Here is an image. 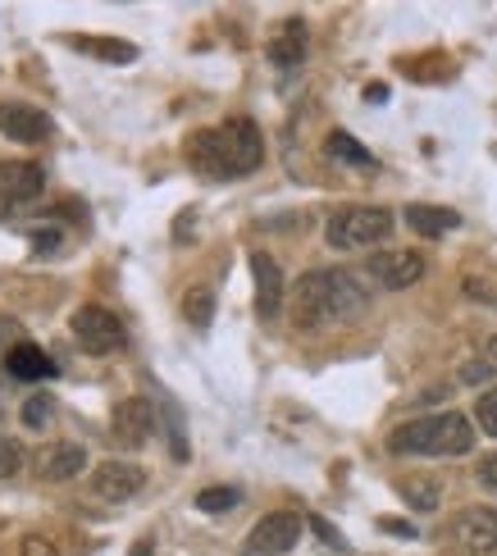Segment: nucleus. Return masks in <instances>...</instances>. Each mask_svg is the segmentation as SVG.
<instances>
[{"label": "nucleus", "instance_id": "nucleus-1", "mask_svg": "<svg viewBox=\"0 0 497 556\" xmlns=\"http://www.w3.org/2000/svg\"><path fill=\"white\" fill-rule=\"evenodd\" d=\"M183 155L201 178H247L260 169L265 160V137H260L256 119H228L220 128H197L192 137L183 142Z\"/></svg>", "mask_w": 497, "mask_h": 556}, {"label": "nucleus", "instance_id": "nucleus-2", "mask_svg": "<svg viewBox=\"0 0 497 556\" xmlns=\"http://www.w3.org/2000/svg\"><path fill=\"white\" fill-rule=\"evenodd\" d=\"M370 311V288L351 269H311L293 288L297 329H334V324L361 319Z\"/></svg>", "mask_w": 497, "mask_h": 556}, {"label": "nucleus", "instance_id": "nucleus-3", "mask_svg": "<svg viewBox=\"0 0 497 556\" xmlns=\"http://www.w3.org/2000/svg\"><path fill=\"white\" fill-rule=\"evenodd\" d=\"M475 447V425L461 410H438V415H420L407 420L401 429L388 433V452L393 456H465Z\"/></svg>", "mask_w": 497, "mask_h": 556}, {"label": "nucleus", "instance_id": "nucleus-4", "mask_svg": "<svg viewBox=\"0 0 497 556\" xmlns=\"http://www.w3.org/2000/svg\"><path fill=\"white\" fill-rule=\"evenodd\" d=\"M393 233V211L384 205H347L324 224V242L334 251H370Z\"/></svg>", "mask_w": 497, "mask_h": 556}, {"label": "nucleus", "instance_id": "nucleus-5", "mask_svg": "<svg viewBox=\"0 0 497 556\" xmlns=\"http://www.w3.org/2000/svg\"><path fill=\"white\" fill-rule=\"evenodd\" d=\"M69 333L78 338V346L87 356H114V352H124L128 346V329H124V319L97 306V301H87V306H78L74 315H69Z\"/></svg>", "mask_w": 497, "mask_h": 556}, {"label": "nucleus", "instance_id": "nucleus-6", "mask_svg": "<svg viewBox=\"0 0 497 556\" xmlns=\"http://www.w3.org/2000/svg\"><path fill=\"white\" fill-rule=\"evenodd\" d=\"M41 192H46L41 165H33V160H5V165H0V211H5V219L37 205Z\"/></svg>", "mask_w": 497, "mask_h": 556}, {"label": "nucleus", "instance_id": "nucleus-7", "mask_svg": "<svg viewBox=\"0 0 497 556\" xmlns=\"http://www.w3.org/2000/svg\"><path fill=\"white\" fill-rule=\"evenodd\" d=\"M301 529H306V520L297 511H270V516H260L256 529L247 534V543H243V556H288L301 543Z\"/></svg>", "mask_w": 497, "mask_h": 556}, {"label": "nucleus", "instance_id": "nucleus-8", "mask_svg": "<svg viewBox=\"0 0 497 556\" xmlns=\"http://www.w3.org/2000/svg\"><path fill=\"white\" fill-rule=\"evenodd\" d=\"M424 269H430V261L420 256V251H407V247H397V251H374V256L365 261V274H370V283L378 288H388V292H401V288H415Z\"/></svg>", "mask_w": 497, "mask_h": 556}, {"label": "nucleus", "instance_id": "nucleus-9", "mask_svg": "<svg viewBox=\"0 0 497 556\" xmlns=\"http://www.w3.org/2000/svg\"><path fill=\"white\" fill-rule=\"evenodd\" d=\"M141 489H147V470L133 466V460L110 456L91 470V493H97L101 502H133Z\"/></svg>", "mask_w": 497, "mask_h": 556}, {"label": "nucleus", "instance_id": "nucleus-10", "mask_svg": "<svg viewBox=\"0 0 497 556\" xmlns=\"http://www.w3.org/2000/svg\"><path fill=\"white\" fill-rule=\"evenodd\" d=\"M156 429H160V415H156V406L147 397H124L120 406H114L110 433H114V443H120L124 452H137Z\"/></svg>", "mask_w": 497, "mask_h": 556}, {"label": "nucleus", "instance_id": "nucleus-11", "mask_svg": "<svg viewBox=\"0 0 497 556\" xmlns=\"http://www.w3.org/2000/svg\"><path fill=\"white\" fill-rule=\"evenodd\" d=\"M251 278H256V315L274 324L283 311V296H288V283H283V269L270 251H251Z\"/></svg>", "mask_w": 497, "mask_h": 556}, {"label": "nucleus", "instance_id": "nucleus-12", "mask_svg": "<svg viewBox=\"0 0 497 556\" xmlns=\"http://www.w3.org/2000/svg\"><path fill=\"white\" fill-rule=\"evenodd\" d=\"M0 132L10 142H23V147H37L51 137V119L37 110V105H23V101H0Z\"/></svg>", "mask_w": 497, "mask_h": 556}, {"label": "nucleus", "instance_id": "nucleus-13", "mask_svg": "<svg viewBox=\"0 0 497 556\" xmlns=\"http://www.w3.org/2000/svg\"><path fill=\"white\" fill-rule=\"evenodd\" d=\"M452 529L465 552H475V556L497 552V506H465Z\"/></svg>", "mask_w": 497, "mask_h": 556}, {"label": "nucleus", "instance_id": "nucleus-14", "mask_svg": "<svg viewBox=\"0 0 497 556\" xmlns=\"http://www.w3.org/2000/svg\"><path fill=\"white\" fill-rule=\"evenodd\" d=\"M83 470H87V447L83 443H51V447H41V456H37V475L51 479V483L78 479Z\"/></svg>", "mask_w": 497, "mask_h": 556}, {"label": "nucleus", "instance_id": "nucleus-15", "mask_svg": "<svg viewBox=\"0 0 497 556\" xmlns=\"http://www.w3.org/2000/svg\"><path fill=\"white\" fill-rule=\"evenodd\" d=\"M5 375H10V379H23V383H41V379H55L60 369H55V361L46 356L37 342L18 338L14 352H10V361H5Z\"/></svg>", "mask_w": 497, "mask_h": 556}, {"label": "nucleus", "instance_id": "nucleus-16", "mask_svg": "<svg viewBox=\"0 0 497 556\" xmlns=\"http://www.w3.org/2000/svg\"><path fill=\"white\" fill-rule=\"evenodd\" d=\"M407 228L415 238H443V233H452V228L461 224V215L457 211H447V205H424V201H415V205H407Z\"/></svg>", "mask_w": 497, "mask_h": 556}, {"label": "nucleus", "instance_id": "nucleus-17", "mask_svg": "<svg viewBox=\"0 0 497 556\" xmlns=\"http://www.w3.org/2000/svg\"><path fill=\"white\" fill-rule=\"evenodd\" d=\"M270 60L278 68H293V64L306 60V23L301 18H283V28L270 41Z\"/></svg>", "mask_w": 497, "mask_h": 556}, {"label": "nucleus", "instance_id": "nucleus-18", "mask_svg": "<svg viewBox=\"0 0 497 556\" xmlns=\"http://www.w3.org/2000/svg\"><path fill=\"white\" fill-rule=\"evenodd\" d=\"M151 392H156V402H160V429L170 433V452H174V460H187V429H183V410H178V402H174L164 388H151Z\"/></svg>", "mask_w": 497, "mask_h": 556}, {"label": "nucleus", "instance_id": "nucleus-19", "mask_svg": "<svg viewBox=\"0 0 497 556\" xmlns=\"http://www.w3.org/2000/svg\"><path fill=\"white\" fill-rule=\"evenodd\" d=\"M78 51H91L105 64H133L137 60V46L133 41H114V37H69Z\"/></svg>", "mask_w": 497, "mask_h": 556}, {"label": "nucleus", "instance_id": "nucleus-20", "mask_svg": "<svg viewBox=\"0 0 497 556\" xmlns=\"http://www.w3.org/2000/svg\"><path fill=\"white\" fill-rule=\"evenodd\" d=\"M324 151L328 155H334V160H343V165H357V169H374V155L357 142V137H351V132H328V142H324Z\"/></svg>", "mask_w": 497, "mask_h": 556}, {"label": "nucleus", "instance_id": "nucleus-21", "mask_svg": "<svg viewBox=\"0 0 497 556\" xmlns=\"http://www.w3.org/2000/svg\"><path fill=\"white\" fill-rule=\"evenodd\" d=\"M397 489H401V497L415 506V511H438V502H443V483L438 479H424V475L401 479Z\"/></svg>", "mask_w": 497, "mask_h": 556}, {"label": "nucleus", "instance_id": "nucleus-22", "mask_svg": "<svg viewBox=\"0 0 497 556\" xmlns=\"http://www.w3.org/2000/svg\"><path fill=\"white\" fill-rule=\"evenodd\" d=\"M183 319L192 324V329H210V319H215V292L210 288H192L183 296Z\"/></svg>", "mask_w": 497, "mask_h": 556}, {"label": "nucleus", "instance_id": "nucleus-23", "mask_svg": "<svg viewBox=\"0 0 497 556\" xmlns=\"http://www.w3.org/2000/svg\"><path fill=\"white\" fill-rule=\"evenodd\" d=\"M18 420H23V429H46L55 420V397L51 392H33V397L18 406Z\"/></svg>", "mask_w": 497, "mask_h": 556}, {"label": "nucleus", "instance_id": "nucleus-24", "mask_svg": "<svg viewBox=\"0 0 497 556\" xmlns=\"http://www.w3.org/2000/svg\"><path fill=\"white\" fill-rule=\"evenodd\" d=\"M238 502H243L238 489H228V483H215V489L197 493V511H206V516H224V511H233Z\"/></svg>", "mask_w": 497, "mask_h": 556}, {"label": "nucleus", "instance_id": "nucleus-25", "mask_svg": "<svg viewBox=\"0 0 497 556\" xmlns=\"http://www.w3.org/2000/svg\"><path fill=\"white\" fill-rule=\"evenodd\" d=\"M475 420H480V429H484L488 438H497V388L480 392V402H475Z\"/></svg>", "mask_w": 497, "mask_h": 556}, {"label": "nucleus", "instance_id": "nucleus-26", "mask_svg": "<svg viewBox=\"0 0 497 556\" xmlns=\"http://www.w3.org/2000/svg\"><path fill=\"white\" fill-rule=\"evenodd\" d=\"M23 470V447L14 438H0V479H14Z\"/></svg>", "mask_w": 497, "mask_h": 556}, {"label": "nucleus", "instance_id": "nucleus-27", "mask_svg": "<svg viewBox=\"0 0 497 556\" xmlns=\"http://www.w3.org/2000/svg\"><path fill=\"white\" fill-rule=\"evenodd\" d=\"M18 556H60V547L51 539H41V534H28L18 543Z\"/></svg>", "mask_w": 497, "mask_h": 556}, {"label": "nucleus", "instance_id": "nucleus-28", "mask_svg": "<svg viewBox=\"0 0 497 556\" xmlns=\"http://www.w3.org/2000/svg\"><path fill=\"white\" fill-rule=\"evenodd\" d=\"M33 251H46V256H51V251H60V228H33Z\"/></svg>", "mask_w": 497, "mask_h": 556}, {"label": "nucleus", "instance_id": "nucleus-29", "mask_svg": "<svg viewBox=\"0 0 497 556\" xmlns=\"http://www.w3.org/2000/svg\"><path fill=\"white\" fill-rule=\"evenodd\" d=\"M475 479H480V489H488V493H497V452L480 460V466H475Z\"/></svg>", "mask_w": 497, "mask_h": 556}, {"label": "nucleus", "instance_id": "nucleus-30", "mask_svg": "<svg viewBox=\"0 0 497 556\" xmlns=\"http://www.w3.org/2000/svg\"><path fill=\"white\" fill-rule=\"evenodd\" d=\"M378 529H384V534H393V539H415V534H420L415 525L397 520V516H378Z\"/></svg>", "mask_w": 497, "mask_h": 556}, {"label": "nucleus", "instance_id": "nucleus-31", "mask_svg": "<svg viewBox=\"0 0 497 556\" xmlns=\"http://www.w3.org/2000/svg\"><path fill=\"white\" fill-rule=\"evenodd\" d=\"M5 338H18V324L14 319H0V375H5V361L14 352V346H5Z\"/></svg>", "mask_w": 497, "mask_h": 556}, {"label": "nucleus", "instance_id": "nucleus-32", "mask_svg": "<svg viewBox=\"0 0 497 556\" xmlns=\"http://www.w3.org/2000/svg\"><path fill=\"white\" fill-rule=\"evenodd\" d=\"M465 292H470V296H480V301H497V288L484 283L480 274H470V278H465Z\"/></svg>", "mask_w": 497, "mask_h": 556}, {"label": "nucleus", "instance_id": "nucleus-33", "mask_svg": "<svg viewBox=\"0 0 497 556\" xmlns=\"http://www.w3.org/2000/svg\"><path fill=\"white\" fill-rule=\"evenodd\" d=\"M311 529H315V534L324 539V543H334V547H347L338 534H334V529H328V520H320V516H311Z\"/></svg>", "mask_w": 497, "mask_h": 556}, {"label": "nucleus", "instance_id": "nucleus-34", "mask_svg": "<svg viewBox=\"0 0 497 556\" xmlns=\"http://www.w3.org/2000/svg\"><path fill=\"white\" fill-rule=\"evenodd\" d=\"M365 101H388V87H384V83H374V87H365Z\"/></svg>", "mask_w": 497, "mask_h": 556}, {"label": "nucleus", "instance_id": "nucleus-35", "mask_svg": "<svg viewBox=\"0 0 497 556\" xmlns=\"http://www.w3.org/2000/svg\"><path fill=\"white\" fill-rule=\"evenodd\" d=\"M484 361L497 369V333H493V338H488V346H484Z\"/></svg>", "mask_w": 497, "mask_h": 556}, {"label": "nucleus", "instance_id": "nucleus-36", "mask_svg": "<svg viewBox=\"0 0 497 556\" xmlns=\"http://www.w3.org/2000/svg\"><path fill=\"white\" fill-rule=\"evenodd\" d=\"M151 552H156V543H151V539H141V543L128 552V556H151Z\"/></svg>", "mask_w": 497, "mask_h": 556}, {"label": "nucleus", "instance_id": "nucleus-37", "mask_svg": "<svg viewBox=\"0 0 497 556\" xmlns=\"http://www.w3.org/2000/svg\"><path fill=\"white\" fill-rule=\"evenodd\" d=\"M0 219H5V211H0Z\"/></svg>", "mask_w": 497, "mask_h": 556}]
</instances>
